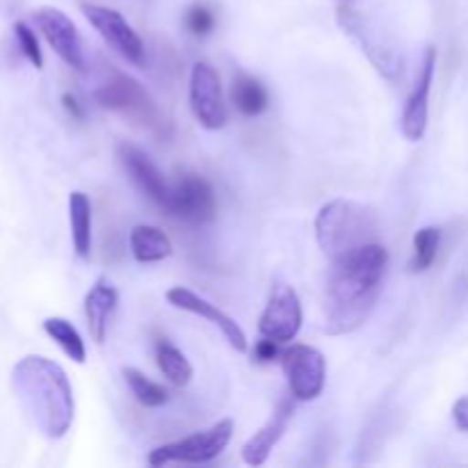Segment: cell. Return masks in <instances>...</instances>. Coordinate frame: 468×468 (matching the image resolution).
I'll return each instance as SVG.
<instances>
[{
    "instance_id": "obj_1",
    "label": "cell",
    "mask_w": 468,
    "mask_h": 468,
    "mask_svg": "<svg viewBox=\"0 0 468 468\" xmlns=\"http://www.w3.org/2000/svg\"><path fill=\"white\" fill-rule=\"evenodd\" d=\"M388 251L382 242H370L332 261L324 295V332L346 336L364 327L382 295Z\"/></svg>"
},
{
    "instance_id": "obj_2",
    "label": "cell",
    "mask_w": 468,
    "mask_h": 468,
    "mask_svg": "<svg viewBox=\"0 0 468 468\" xmlns=\"http://www.w3.org/2000/svg\"><path fill=\"white\" fill-rule=\"evenodd\" d=\"M12 391L30 423L46 439H62L71 430L76 400L67 373L53 359L27 355L12 368Z\"/></svg>"
},
{
    "instance_id": "obj_3",
    "label": "cell",
    "mask_w": 468,
    "mask_h": 468,
    "mask_svg": "<svg viewBox=\"0 0 468 468\" xmlns=\"http://www.w3.org/2000/svg\"><path fill=\"white\" fill-rule=\"evenodd\" d=\"M378 215L373 208L352 199H334L315 218V238L329 263L359 247L378 242Z\"/></svg>"
},
{
    "instance_id": "obj_4",
    "label": "cell",
    "mask_w": 468,
    "mask_h": 468,
    "mask_svg": "<svg viewBox=\"0 0 468 468\" xmlns=\"http://www.w3.org/2000/svg\"><path fill=\"white\" fill-rule=\"evenodd\" d=\"M94 99L99 101L101 108L114 110V112L123 114L131 122L146 126L149 131L160 133L165 128V117L155 108L149 91L135 78L119 71L112 64H108V69H105V78L96 87Z\"/></svg>"
},
{
    "instance_id": "obj_5",
    "label": "cell",
    "mask_w": 468,
    "mask_h": 468,
    "mask_svg": "<svg viewBox=\"0 0 468 468\" xmlns=\"http://www.w3.org/2000/svg\"><path fill=\"white\" fill-rule=\"evenodd\" d=\"M233 437V420L224 419L210 425L208 430L183 437L178 441L165 443L155 451L149 452L151 466H165V464H208L215 457L224 452V448L231 443Z\"/></svg>"
},
{
    "instance_id": "obj_6",
    "label": "cell",
    "mask_w": 468,
    "mask_h": 468,
    "mask_svg": "<svg viewBox=\"0 0 468 468\" xmlns=\"http://www.w3.org/2000/svg\"><path fill=\"white\" fill-rule=\"evenodd\" d=\"M338 23H341L343 32L368 55V59L373 62V67L382 73L388 80H396L402 71V55L396 48L391 39L382 35V30L373 26L359 9L350 7L347 3H343L338 7Z\"/></svg>"
},
{
    "instance_id": "obj_7",
    "label": "cell",
    "mask_w": 468,
    "mask_h": 468,
    "mask_svg": "<svg viewBox=\"0 0 468 468\" xmlns=\"http://www.w3.org/2000/svg\"><path fill=\"white\" fill-rule=\"evenodd\" d=\"M291 396L300 402H314L323 396L327 384V359L311 346H291L282 355Z\"/></svg>"
},
{
    "instance_id": "obj_8",
    "label": "cell",
    "mask_w": 468,
    "mask_h": 468,
    "mask_svg": "<svg viewBox=\"0 0 468 468\" xmlns=\"http://www.w3.org/2000/svg\"><path fill=\"white\" fill-rule=\"evenodd\" d=\"M82 14L114 53L122 55L133 67H146L144 41L117 9L101 7V5H82Z\"/></svg>"
},
{
    "instance_id": "obj_9",
    "label": "cell",
    "mask_w": 468,
    "mask_h": 468,
    "mask_svg": "<svg viewBox=\"0 0 468 468\" xmlns=\"http://www.w3.org/2000/svg\"><path fill=\"white\" fill-rule=\"evenodd\" d=\"M190 108L199 126L206 131H219L229 122V108L224 101L222 82L208 62H197L190 73Z\"/></svg>"
},
{
    "instance_id": "obj_10",
    "label": "cell",
    "mask_w": 468,
    "mask_h": 468,
    "mask_svg": "<svg viewBox=\"0 0 468 468\" xmlns=\"http://www.w3.org/2000/svg\"><path fill=\"white\" fill-rule=\"evenodd\" d=\"M165 213L195 227L210 224L218 215V197L213 186L197 174H186L172 186V199Z\"/></svg>"
},
{
    "instance_id": "obj_11",
    "label": "cell",
    "mask_w": 468,
    "mask_h": 468,
    "mask_svg": "<svg viewBox=\"0 0 468 468\" xmlns=\"http://www.w3.org/2000/svg\"><path fill=\"white\" fill-rule=\"evenodd\" d=\"M302 302L295 288L288 283H274L270 291L268 304L259 320L261 336L277 343H291L302 329Z\"/></svg>"
},
{
    "instance_id": "obj_12",
    "label": "cell",
    "mask_w": 468,
    "mask_h": 468,
    "mask_svg": "<svg viewBox=\"0 0 468 468\" xmlns=\"http://www.w3.org/2000/svg\"><path fill=\"white\" fill-rule=\"evenodd\" d=\"M35 26L48 41L53 53L62 59L67 67L82 71L85 69V50H82L80 32H78L76 23L58 7H39L32 14Z\"/></svg>"
},
{
    "instance_id": "obj_13",
    "label": "cell",
    "mask_w": 468,
    "mask_h": 468,
    "mask_svg": "<svg viewBox=\"0 0 468 468\" xmlns=\"http://www.w3.org/2000/svg\"><path fill=\"white\" fill-rule=\"evenodd\" d=\"M434 71H437V48L428 46L425 50L423 64L416 76L414 90L407 96L405 110H402L400 128L402 135L410 142L423 140L425 131H428V114H430V91H432Z\"/></svg>"
},
{
    "instance_id": "obj_14",
    "label": "cell",
    "mask_w": 468,
    "mask_h": 468,
    "mask_svg": "<svg viewBox=\"0 0 468 468\" xmlns=\"http://www.w3.org/2000/svg\"><path fill=\"white\" fill-rule=\"evenodd\" d=\"M165 297H167L169 304L176 306V309L199 315V318L208 320L210 324H215V327L222 332V336L227 338V343L233 347V350L247 352V347L250 346H247V336H245V332H242V327L231 318V315H227L222 309H218V304H213V302H208L206 297H201L199 292L190 291V288H183V286L169 288L167 295Z\"/></svg>"
},
{
    "instance_id": "obj_15",
    "label": "cell",
    "mask_w": 468,
    "mask_h": 468,
    "mask_svg": "<svg viewBox=\"0 0 468 468\" xmlns=\"http://www.w3.org/2000/svg\"><path fill=\"white\" fill-rule=\"evenodd\" d=\"M117 151L123 169H126L131 181L137 186V190H140L146 199L154 201L155 206L167 210L169 199H172V186L165 181L163 172L155 167L154 160H151L144 151L137 149L135 144H128V142H122Z\"/></svg>"
},
{
    "instance_id": "obj_16",
    "label": "cell",
    "mask_w": 468,
    "mask_h": 468,
    "mask_svg": "<svg viewBox=\"0 0 468 468\" xmlns=\"http://www.w3.org/2000/svg\"><path fill=\"white\" fill-rule=\"evenodd\" d=\"M291 416H292V402L286 398V400L279 402L277 410H274L272 416L265 420L263 428H261L259 432H256L254 437L242 446V460H245V464L261 466L268 462L272 448L277 446L279 439H282L283 432H286L288 423H291Z\"/></svg>"
},
{
    "instance_id": "obj_17",
    "label": "cell",
    "mask_w": 468,
    "mask_h": 468,
    "mask_svg": "<svg viewBox=\"0 0 468 468\" xmlns=\"http://www.w3.org/2000/svg\"><path fill=\"white\" fill-rule=\"evenodd\" d=\"M119 292L112 283L105 277H101L99 282L91 286V291L85 297V318H87V329H90V336L94 338V343H103L105 334H108L110 315L117 309Z\"/></svg>"
},
{
    "instance_id": "obj_18",
    "label": "cell",
    "mask_w": 468,
    "mask_h": 468,
    "mask_svg": "<svg viewBox=\"0 0 468 468\" xmlns=\"http://www.w3.org/2000/svg\"><path fill=\"white\" fill-rule=\"evenodd\" d=\"M131 254L137 263H158L172 256V240L163 229L154 227V224H137L131 229Z\"/></svg>"
},
{
    "instance_id": "obj_19",
    "label": "cell",
    "mask_w": 468,
    "mask_h": 468,
    "mask_svg": "<svg viewBox=\"0 0 468 468\" xmlns=\"http://www.w3.org/2000/svg\"><path fill=\"white\" fill-rule=\"evenodd\" d=\"M231 101L242 117H259L270 108V94L263 82L247 73H238L231 85Z\"/></svg>"
},
{
    "instance_id": "obj_20",
    "label": "cell",
    "mask_w": 468,
    "mask_h": 468,
    "mask_svg": "<svg viewBox=\"0 0 468 468\" xmlns=\"http://www.w3.org/2000/svg\"><path fill=\"white\" fill-rule=\"evenodd\" d=\"M69 222H71L73 250L80 259L91 254V204L85 192L76 190L69 195Z\"/></svg>"
},
{
    "instance_id": "obj_21",
    "label": "cell",
    "mask_w": 468,
    "mask_h": 468,
    "mask_svg": "<svg viewBox=\"0 0 468 468\" xmlns=\"http://www.w3.org/2000/svg\"><path fill=\"white\" fill-rule=\"evenodd\" d=\"M155 364H158L160 373H163L174 387H187L192 375H195L187 356L183 355L176 346H172V343L167 341H158V346H155Z\"/></svg>"
},
{
    "instance_id": "obj_22",
    "label": "cell",
    "mask_w": 468,
    "mask_h": 468,
    "mask_svg": "<svg viewBox=\"0 0 468 468\" xmlns=\"http://www.w3.org/2000/svg\"><path fill=\"white\" fill-rule=\"evenodd\" d=\"M44 332L48 334V336L53 338L59 347H62V352L69 356V359L76 361V364H85L87 361L85 341H82L80 332H78V329L73 327L67 318H58V315H53V318H46Z\"/></svg>"
},
{
    "instance_id": "obj_23",
    "label": "cell",
    "mask_w": 468,
    "mask_h": 468,
    "mask_svg": "<svg viewBox=\"0 0 468 468\" xmlns=\"http://www.w3.org/2000/svg\"><path fill=\"white\" fill-rule=\"evenodd\" d=\"M123 379H126L128 388L135 396V400L142 407H146V410H158V407H163L169 400L167 391L160 384H155L154 379L146 378L144 373H140L137 368H123Z\"/></svg>"
},
{
    "instance_id": "obj_24",
    "label": "cell",
    "mask_w": 468,
    "mask_h": 468,
    "mask_svg": "<svg viewBox=\"0 0 468 468\" xmlns=\"http://www.w3.org/2000/svg\"><path fill=\"white\" fill-rule=\"evenodd\" d=\"M439 245H441V229L423 227L414 236V256H411V270L414 272H428L437 261Z\"/></svg>"
},
{
    "instance_id": "obj_25",
    "label": "cell",
    "mask_w": 468,
    "mask_h": 468,
    "mask_svg": "<svg viewBox=\"0 0 468 468\" xmlns=\"http://www.w3.org/2000/svg\"><path fill=\"white\" fill-rule=\"evenodd\" d=\"M14 37H16L18 48H21V53L26 55L27 62H30L35 69L44 67V55H41L39 41H37L35 30H30V26H27V23L18 21V23H14Z\"/></svg>"
},
{
    "instance_id": "obj_26",
    "label": "cell",
    "mask_w": 468,
    "mask_h": 468,
    "mask_svg": "<svg viewBox=\"0 0 468 468\" xmlns=\"http://www.w3.org/2000/svg\"><path fill=\"white\" fill-rule=\"evenodd\" d=\"M186 27L190 30V35H195V37L210 35V32L215 30L213 9L206 7V5H201V3H195L192 7H187Z\"/></svg>"
},
{
    "instance_id": "obj_27",
    "label": "cell",
    "mask_w": 468,
    "mask_h": 468,
    "mask_svg": "<svg viewBox=\"0 0 468 468\" xmlns=\"http://www.w3.org/2000/svg\"><path fill=\"white\" fill-rule=\"evenodd\" d=\"M277 346H279L277 341H272V338H265L263 336L254 346V359L259 361V364H270V361H274L279 356Z\"/></svg>"
},
{
    "instance_id": "obj_28",
    "label": "cell",
    "mask_w": 468,
    "mask_h": 468,
    "mask_svg": "<svg viewBox=\"0 0 468 468\" xmlns=\"http://www.w3.org/2000/svg\"><path fill=\"white\" fill-rule=\"evenodd\" d=\"M452 420H455L460 432H468V396L460 398V400L452 405Z\"/></svg>"
},
{
    "instance_id": "obj_29",
    "label": "cell",
    "mask_w": 468,
    "mask_h": 468,
    "mask_svg": "<svg viewBox=\"0 0 468 468\" xmlns=\"http://www.w3.org/2000/svg\"><path fill=\"white\" fill-rule=\"evenodd\" d=\"M62 103H64V108H67V112L71 114L73 119H82V117H85V112H82V108H80V103H78L76 96L64 94L62 96Z\"/></svg>"
},
{
    "instance_id": "obj_30",
    "label": "cell",
    "mask_w": 468,
    "mask_h": 468,
    "mask_svg": "<svg viewBox=\"0 0 468 468\" xmlns=\"http://www.w3.org/2000/svg\"><path fill=\"white\" fill-rule=\"evenodd\" d=\"M341 3H352V0H341Z\"/></svg>"
}]
</instances>
